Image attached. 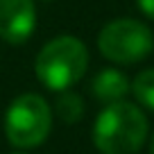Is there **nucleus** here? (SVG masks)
<instances>
[{
  "mask_svg": "<svg viewBox=\"0 0 154 154\" xmlns=\"http://www.w3.org/2000/svg\"><path fill=\"white\" fill-rule=\"evenodd\" d=\"M147 118L131 102H111L95 118L93 143L102 154H136L147 140Z\"/></svg>",
  "mask_w": 154,
  "mask_h": 154,
  "instance_id": "f257e3e1",
  "label": "nucleus"
},
{
  "mask_svg": "<svg viewBox=\"0 0 154 154\" xmlns=\"http://www.w3.org/2000/svg\"><path fill=\"white\" fill-rule=\"evenodd\" d=\"M88 68V50L77 36H57L36 54L38 82L50 91H68L84 77Z\"/></svg>",
  "mask_w": 154,
  "mask_h": 154,
  "instance_id": "f03ea898",
  "label": "nucleus"
},
{
  "mask_svg": "<svg viewBox=\"0 0 154 154\" xmlns=\"http://www.w3.org/2000/svg\"><path fill=\"white\" fill-rule=\"evenodd\" d=\"M52 127V111L36 93L18 95L5 113V136L14 147L27 149L41 145Z\"/></svg>",
  "mask_w": 154,
  "mask_h": 154,
  "instance_id": "7ed1b4c3",
  "label": "nucleus"
},
{
  "mask_svg": "<svg viewBox=\"0 0 154 154\" xmlns=\"http://www.w3.org/2000/svg\"><path fill=\"white\" fill-rule=\"evenodd\" d=\"M97 48L109 61L138 63L154 50V34L145 23L134 18H116L102 27Z\"/></svg>",
  "mask_w": 154,
  "mask_h": 154,
  "instance_id": "20e7f679",
  "label": "nucleus"
},
{
  "mask_svg": "<svg viewBox=\"0 0 154 154\" xmlns=\"http://www.w3.org/2000/svg\"><path fill=\"white\" fill-rule=\"evenodd\" d=\"M36 27L34 0H0V38L25 43Z\"/></svg>",
  "mask_w": 154,
  "mask_h": 154,
  "instance_id": "39448f33",
  "label": "nucleus"
},
{
  "mask_svg": "<svg viewBox=\"0 0 154 154\" xmlns=\"http://www.w3.org/2000/svg\"><path fill=\"white\" fill-rule=\"evenodd\" d=\"M91 91H93V95L100 102H104V104L120 102L122 97L129 93V79H127L120 70H116V68H104V70H100L93 77Z\"/></svg>",
  "mask_w": 154,
  "mask_h": 154,
  "instance_id": "423d86ee",
  "label": "nucleus"
},
{
  "mask_svg": "<svg viewBox=\"0 0 154 154\" xmlns=\"http://www.w3.org/2000/svg\"><path fill=\"white\" fill-rule=\"evenodd\" d=\"M129 88L140 106L154 111V68H147V70L138 72L136 79L129 84Z\"/></svg>",
  "mask_w": 154,
  "mask_h": 154,
  "instance_id": "0eeeda50",
  "label": "nucleus"
},
{
  "mask_svg": "<svg viewBox=\"0 0 154 154\" xmlns=\"http://www.w3.org/2000/svg\"><path fill=\"white\" fill-rule=\"evenodd\" d=\"M54 111L63 122H77L84 116V102L77 93L61 91V95L57 97V104H54Z\"/></svg>",
  "mask_w": 154,
  "mask_h": 154,
  "instance_id": "6e6552de",
  "label": "nucleus"
},
{
  "mask_svg": "<svg viewBox=\"0 0 154 154\" xmlns=\"http://www.w3.org/2000/svg\"><path fill=\"white\" fill-rule=\"evenodd\" d=\"M136 5H138V9L143 11L147 18L154 20V0H136Z\"/></svg>",
  "mask_w": 154,
  "mask_h": 154,
  "instance_id": "1a4fd4ad",
  "label": "nucleus"
},
{
  "mask_svg": "<svg viewBox=\"0 0 154 154\" xmlns=\"http://www.w3.org/2000/svg\"><path fill=\"white\" fill-rule=\"evenodd\" d=\"M149 154H154V134H152V138H149Z\"/></svg>",
  "mask_w": 154,
  "mask_h": 154,
  "instance_id": "9d476101",
  "label": "nucleus"
},
{
  "mask_svg": "<svg viewBox=\"0 0 154 154\" xmlns=\"http://www.w3.org/2000/svg\"><path fill=\"white\" fill-rule=\"evenodd\" d=\"M14 154H25V152H14Z\"/></svg>",
  "mask_w": 154,
  "mask_h": 154,
  "instance_id": "9b49d317",
  "label": "nucleus"
}]
</instances>
